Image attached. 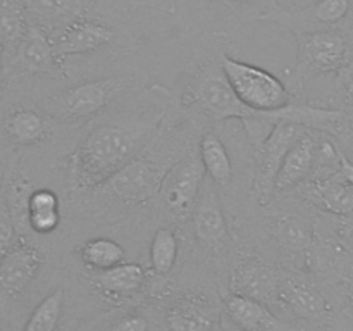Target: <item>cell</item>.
<instances>
[{"instance_id":"obj_4","label":"cell","mask_w":353,"mask_h":331,"mask_svg":"<svg viewBox=\"0 0 353 331\" xmlns=\"http://www.w3.org/2000/svg\"><path fill=\"white\" fill-rule=\"evenodd\" d=\"M186 106L196 107L203 116L216 123H224L228 119L250 121L259 119L255 112L243 106L231 90L230 83L223 74V69L216 68L212 62H207L199 69L195 81L190 83L185 97Z\"/></svg>"},{"instance_id":"obj_37","label":"cell","mask_w":353,"mask_h":331,"mask_svg":"<svg viewBox=\"0 0 353 331\" xmlns=\"http://www.w3.org/2000/svg\"><path fill=\"white\" fill-rule=\"evenodd\" d=\"M216 331H217V330H216Z\"/></svg>"},{"instance_id":"obj_21","label":"cell","mask_w":353,"mask_h":331,"mask_svg":"<svg viewBox=\"0 0 353 331\" xmlns=\"http://www.w3.org/2000/svg\"><path fill=\"white\" fill-rule=\"evenodd\" d=\"M196 152H199L205 176L214 185L228 186L233 181V164H231L226 145L223 143L219 134H216L214 131H205L200 137Z\"/></svg>"},{"instance_id":"obj_27","label":"cell","mask_w":353,"mask_h":331,"mask_svg":"<svg viewBox=\"0 0 353 331\" xmlns=\"http://www.w3.org/2000/svg\"><path fill=\"white\" fill-rule=\"evenodd\" d=\"M272 233L285 250L295 252V254L309 248L310 241H312V231H310L309 224L300 217L290 216V214L276 217L274 224H272Z\"/></svg>"},{"instance_id":"obj_2","label":"cell","mask_w":353,"mask_h":331,"mask_svg":"<svg viewBox=\"0 0 353 331\" xmlns=\"http://www.w3.org/2000/svg\"><path fill=\"white\" fill-rule=\"evenodd\" d=\"M134 78L109 74L72 85L45 99V114L62 123H81L95 117L130 90Z\"/></svg>"},{"instance_id":"obj_17","label":"cell","mask_w":353,"mask_h":331,"mask_svg":"<svg viewBox=\"0 0 353 331\" xmlns=\"http://www.w3.org/2000/svg\"><path fill=\"white\" fill-rule=\"evenodd\" d=\"M3 131L12 143L31 147L47 140L52 133L47 116L33 107L16 106L7 112Z\"/></svg>"},{"instance_id":"obj_6","label":"cell","mask_w":353,"mask_h":331,"mask_svg":"<svg viewBox=\"0 0 353 331\" xmlns=\"http://www.w3.org/2000/svg\"><path fill=\"white\" fill-rule=\"evenodd\" d=\"M307 130L296 124L276 121L272 124L268 137L255 145V176H254V193L259 205L265 207L271 203L274 197V181L281 162L290 148Z\"/></svg>"},{"instance_id":"obj_32","label":"cell","mask_w":353,"mask_h":331,"mask_svg":"<svg viewBox=\"0 0 353 331\" xmlns=\"http://www.w3.org/2000/svg\"><path fill=\"white\" fill-rule=\"evenodd\" d=\"M338 81L343 90L345 100L353 106V57L348 59L340 69H338Z\"/></svg>"},{"instance_id":"obj_12","label":"cell","mask_w":353,"mask_h":331,"mask_svg":"<svg viewBox=\"0 0 353 331\" xmlns=\"http://www.w3.org/2000/svg\"><path fill=\"white\" fill-rule=\"evenodd\" d=\"M265 121H269L271 124H274L276 121H285V123L296 124L307 131H323V133L336 138H343L350 133V117L347 112L338 109L316 107L305 102H295V100L283 110L268 114Z\"/></svg>"},{"instance_id":"obj_29","label":"cell","mask_w":353,"mask_h":331,"mask_svg":"<svg viewBox=\"0 0 353 331\" xmlns=\"http://www.w3.org/2000/svg\"><path fill=\"white\" fill-rule=\"evenodd\" d=\"M33 192V186L28 181L26 178H23L21 174H14L9 179V185L3 190V197H6L7 209H9L10 219H12L14 228H16V233L19 237H24L23 230L28 228V199H30V193Z\"/></svg>"},{"instance_id":"obj_13","label":"cell","mask_w":353,"mask_h":331,"mask_svg":"<svg viewBox=\"0 0 353 331\" xmlns=\"http://www.w3.org/2000/svg\"><path fill=\"white\" fill-rule=\"evenodd\" d=\"M219 310L212 300L199 293H186L169 303L165 326L169 331H216Z\"/></svg>"},{"instance_id":"obj_34","label":"cell","mask_w":353,"mask_h":331,"mask_svg":"<svg viewBox=\"0 0 353 331\" xmlns=\"http://www.w3.org/2000/svg\"><path fill=\"white\" fill-rule=\"evenodd\" d=\"M336 154H338V168H340V172H338V174H340L341 178H343L345 181H347L353 188V162L343 154V150H341L340 147L336 148Z\"/></svg>"},{"instance_id":"obj_18","label":"cell","mask_w":353,"mask_h":331,"mask_svg":"<svg viewBox=\"0 0 353 331\" xmlns=\"http://www.w3.org/2000/svg\"><path fill=\"white\" fill-rule=\"evenodd\" d=\"M305 195L327 212L353 216V188L340 174L312 178L305 185Z\"/></svg>"},{"instance_id":"obj_5","label":"cell","mask_w":353,"mask_h":331,"mask_svg":"<svg viewBox=\"0 0 353 331\" xmlns=\"http://www.w3.org/2000/svg\"><path fill=\"white\" fill-rule=\"evenodd\" d=\"M207 176L196 148H188L162 178L157 202L162 212L176 223H185L192 216Z\"/></svg>"},{"instance_id":"obj_25","label":"cell","mask_w":353,"mask_h":331,"mask_svg":"<svg viewBox=\"0 0 353 331\" xmlns=\"http://www.w3.org/2000/svg\"><path fill=\"white\" fill-rule=\"evenodd\" d=\"M79 257L86 268L95 272H102L124 262L126 252H124L123 245L117 243L112 238L99 237L92 238L81 245Z\"/></svg>"},{"instance_id":"obj_16","label":"cell","mask_w":353,"mask_h":331,"mask_svg":"<svg viewBox=\"0 0 353 331\" xmlns=\"http://www.w3.org/2000/svg\"><path fill=\"white\" fill-rule=\"evenodd\" d=\"M317 150H319L317 140L310 131H305L283 159L281 168L276 174L274 193L292 190L309 179L314 171V166H316Z\"/></svg>"},{"instance_id":"obj_33","label":"cell","mask_w":353,"mask_h":331,"mask_svg":"<svg viewBox=\"0 0 353 331\" xmlns=\"http://www.w3.org/2000/svg\"><path fill=\"white\" fill-rule=\"evenodd\" d=\"M110 331H148V321L140 314H128L121 317Z\"/></svg>"},{"instance_id":"obj_14","label":"cell","mask_w":353,"mask_h":331,"mask_svg":"<svg viewBox=\"0 0 353 331\" xmlns=\"http://www.w3.org/2000/svg\"><path fill=\"white\" fill-rule=\"evenodd\" d=\"M12 66H19L31 74H52L64 71V62L57 57L50 33L30 17V26L24 34Z\"/></svg>"},{"instance_id":"obj_26","label":"cell","mask_w":353,"mask_h":331,"mask_svg":"<svg viewBox=\"0 0 353 331\" xmlns=\"http://www.w3.org/2000/svg\"><path fill=\"white\" fill-rule=\"evenodd\" d=\"M179 240L172 228L162 226L155 231L150 243V269L157 276L171 274L178 262Z\"/></svg>"},{"instance_id":"obj_9","label":"cell","mask_w":353,"mask_h":331,"mask_svg":"<svg viewBox=\"0 0 353 331\" xmlns=\"http://www.w3.org/2000/svg\"><path fill=\"white\" fill-rule=\"evenodd\" d=\"M57 57L64 62L69 55H92L117 41L116 28L102 17L81 12L52 33Z\"/></svg>"},{"instance_id":"obj_11","label":"cell","mask_w":353,"mask_h":331,"mask_svg":"<svg viewBox=\"0 0 353 331\" xmlns=\"http://www.w3.org/2000/svg\"><path fill=\"white\" fill-rule=\"evenodd\" d=\"M41 264L43 254L17 234L12 247L0 257V290L9 297H19L37 278Z\"/></svg>"},{"instance_id":"obj_35","label":"cell","mask_w":353,"mask_h":331,"mask_svg":"<svg viewBox=\"0 0 353 331\" xmlns=\"http://www.w3.org/2000/svg\"><path fill=\"white\" fill-rule=\"evenodd\" d=\"M345 237L353 245V219H350V223H347V226H345Z\"/></svg>"},{"instance_id":"obj_20","label":"cell","mask_w":353,"mask_h":331,"mask_svg":"<svg viewBox=\"0 0 353 331\" xmlns=\"http://www.w3.org/2000/svg\"><path fill=\"white\" fill-rule=\"evenodd\" d=\"M279 278L272 272L268 264L259 259H245L240 262L233 274V292L264 300L274 299ZM265 303V302H264Z\"/></svg>"},{"instance_id":"obj_23","label":"cell","mask_w":353,"mask_h":331,"mask_svg":"<svg viewBox=\"0 0 353 331\" xmlns=\"http://www.w3.org/2000/svg\"><path fill=\"white\" fill-rule=\"evenodd\" d=\"M28 16L45 30L55 31L69 19L83 12L79 0H23Z\"/></svg>"},{"instance_id":"obj_1","label":"cell","mask_w":353,"mask_h":331,"mask_svg":"<svg viewBox=\"0 0 353 331\" xmlns=\"http://www.w3.org/2000/svg\"><path fill=\"white\" fill-rule=\"evenodd\" d=\"M164 110L100 124L88 131L69 155L68 178L72 192H88L105 185L150 145L164 119Z\"/></svg>"},{"instance_id":"obj_10","label":"cell","mask_w":353,"mask_h":331,"mask_svg":"<svg viewBox=\"0 0 353 331\" xmlns=\"http://www.w3.org/2000/svg\"><path fill=\"white\" fill-rule=\"evenodd\" d=\"M190 219L200 245L214 252H221L226 247L230 240V226L217 195V186L210 179L203 183Z\"/></svg>"},{"instance_id":"obj_31","label":"cell","mask_w":353,"mask_h":331,"mask_svg":"<svg viewBox=\"0 0 353 331\" xmlns=\"http://www.w3.org/2000/svg\"><path fill=\"white\" fill-rule=\"evenodd\" d=\"M16 238H17L16 228H14L9 209H7L3 190H0V257H2L10 247H12Z\"/></svg>"},{"instance_id":"obj_7","label":"cell","mask_w":353,"mask_h":331,"mask_svg":"<svg viewBox=\"0 0 353 331\" xmlns=\"http://www.w3.org/2000/svg\"><path fill=\"white\" fill-rule=\"evenodd\" d=\"M296 38V68L295 74L300 85L312 76L338 71L348 61V43L334 30L293 33Z\"/></svg>"},{"instance_id":"obj_8","label":"cell","mask_w":353,"mask_h":331,"mask_svg":"<svg viewBox=\"0 0 353 331\" xmlns=\"http://www.w3.org/2000/svg\"><path fill=\"white\" fill-rule=\"evenodd\" d=\"M171 166H164L152 155L141 152L130 164L117 171L103 186L128 205H145L157 197L162 178Z\"/></svg>"},{"instance_id":"obj_19","label":"cell","mask_w":353,"mask_h":331,"mask_svg":"<svg viewBox=\"0 0 353 331\" xmlns=\"http://www.w3.org/2000/svg\"><path fill=\"white\" fill-rule=\"evenodd\" d=\"M224 309L231 323L241 331H276V317L264 302L254 297L231 292L224 299Z\"/></svg>"},{"instance_id":"obj_15","label":"cell","mask_w":353,"mask_h":331,"mask_svg":"<svg viewBox=\"0 0 353 331\" xmlns=\"http://www.w3.org/2000/svg\"><path fill=\"white\" fill-rule=\"evenodd\" d=\"M274 299L283 303L290 312L303 319L319 321L330 314V303L323 293L309 281L295 276L279 279Z\"/></svg>"},{"instance_id":"obj_22","label":"cell","mask_w":353,"mask_h":331,"mask_svg":"<svg viewBox=\"0 0 353 331\" xmlns=\"http://www.w3.org/2000/svg\"><path fill=\"white\" fill-rule=\"evenodd\" d=\"M28 228L37 234H50L61 224L59 197L50 188H33L28 199Z\"/></svg>"},{"instance_id":"obj_36","label":"cell","mask_w":353,"mask_h":331,"mask_svg":"<svg viewBox=\"0 0 353 331\" xmlns=\"http://www.w3.org/2000/svg\"><path fill=\"white\" fill-rule=\"evenodd\" d=\"M3 69V43H2V37H0V74H2Z\"/></svg>"},{"instance_id":"obj_30","label":"cell","mask_w":353,"mask_h":331,"mask_svg":"<svg viewBox=\"0 0 353 331\" xmlns=\"http://www.w3.org/2000/svg\"><path fill=\"white\" fill-rule=\"evenodd\" d=\"M223 2H226L231 9L243 16L255 14V19H262L265 14L279 6L274 0H223Z\"/></svg>"},{"instance_id":"obj_24","label":"cell","mask_w":353,"mask_h":331,"mask_svg":"<svg viewBox=\"0 0 353 331\" xmlns=\"http://www.w3.org/2000/svg\"><path fill=\"white\" fill-rule=\"evenodd\" d=\"M147 279L143 265L138 262H121L107 271L99 272L97 285L109 295L123 297L138 292Z\"/></svg>"},{"instance_id":"obj_28","label":"cell","mask_w":353,"mask_h":331,"mask_svg":"<svg viewBox=\"0 0 353 331\" xmlns=\"http://www.w3.org/2000/svg\"><path fill=\"white\" fill-rule=\"evenodd\" d=\"M64 309V290L57 288L48 293L33 309L23 331H57Z\"/></svg>"},{"instance_id":"obj_3","label":"cell","mask_w":353,"mask_h":331,"mask_svg":"<svg viewBox=\"0 0 353 331\" xmlns=\"http://www.w3.org/2000/svg\"><path fill=\"white\" fill-rule=\"evenodd\" d=\"M221 69L236 99L257 114L259 119L265 121L268 114L283 110L293 102V95L285 83L259 66L238 61L223 52Z\"/></svg>"}]
</instances>
